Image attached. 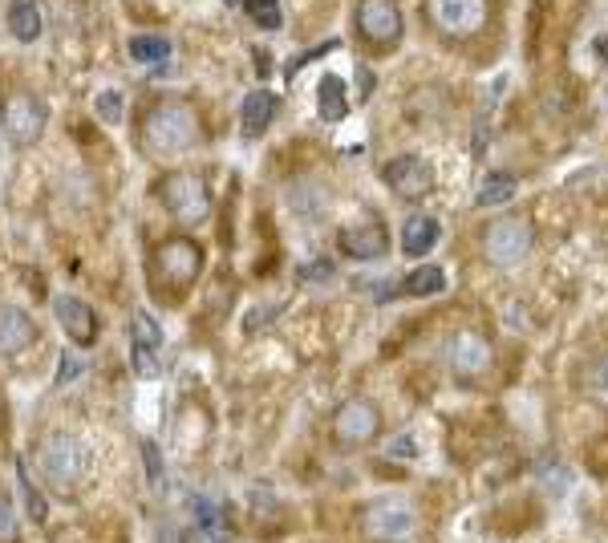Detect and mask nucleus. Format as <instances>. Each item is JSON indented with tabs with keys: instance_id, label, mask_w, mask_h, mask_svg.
<instances>
[{
	"instance_id": "37",
	"label": "nucleus",
	"mask_w": 608,
	"mask_h": 543,
	"mask_svg": "<svg viewBox=\"0 0 608 543\" xmlns=\"http://www.w3.org/2000/svg\"><path fill=\"white\" fill-rule=\"evenodd\" d=\"M357 77H361V98H365V94L373 90V73H369V69L361 65V69H357Z\"/></svg>"
},
{
	"instance_id": "2",
	"label": "nucleus",
	"mask_w": 608,
	"mask_h": 543,
	"mask_svg": "<svg viewBox=\"0 0 608 543\" xmlns=\"http://www.w3.org/2000/svg\"><path fill=\"white\" fill-rule=\"evenodd\" d=\"M37 471L53 491H69L78 487V479L86 475V454L73 434H49L37 446Z\"/></svg>"
},
{
	"instance_id": "35",
	"label": "nucleus",
	"mask_w": 608,
	"mask_h": 543,
	"mask_svg": "<svg viewBox=\"0 0 608 543\" xmlns=\"http://www.w3.org/2000/svg\"><path fill=\"white\" fill-rule=\"evenodd\" d=\"M280 313V304H272V308H264V313H260V308H256V313H248V321H244V329L248 333H256V325H268L272 317Z\"/></svg>"
},
{
	"instance_id": "28",
	"label": "nucleus",
	"mask_w": 608,
	"mask_h": 543,
	"mask_svg": "<svg viewBox=\"0 0 608 543\" xmlns=\"http://www.w3.org/2000/svg\"><path fill=\"white\" fill-rule=\"evenodd\" d=\"M142 454H146V475H150V487L163 491V487H167V471H163L159 446H155V442H142Z\"/></svg>"
},
{
	"instance_id": "20",
	"label": "nucleus",
	"mask_w": 608,
	"mask_h": 543,
	"mask_svg": "<svg viewBox=\"0 0 608 543\" xmlns=\"http://www.w3.org/2000/svg\"><path fill=\"white\" fill-rule=\"evenodd\" d=\"M442 288H446V276H442L438 264H422V268H414V272L402 280V292H406V296H438Z\"/></svg>"
},
{
	"instance_id": "38",
	"label": "nucleus",
	"mask_w": 608,
	"mask_h": 543,
	"mask_svg": "<svg viewBox=\"0 0 608 543\" xmlns=\"http://www.w3.org/2000/svg\"><path fill=\"white\" fill-rule=\"evenodd\" d=\"M596 57H600V61H608V33H604V37H596Z\"/></svg>"
},
{
	"instance_id": "25",
	"label": "nucleus",
	"mask_w": 608,
	"mask_h": 543,
	"mask_svg": "<svg viewBox=\"0 0 608 543\" xmlns=\"http://www.w3.org/2000/svg\"><path fill=\"white\" fill-rule=\"evenodd\" d=\"M130 325H134V345H142V349H163V329L155 325V317H150V313H142V308H138V313L130 317Z\"/></svg>"
},
{
	"instance_id": "31",
	"label": "nucleus",
	"mask_w": 608,
	"mask_h": 543,
	"mask_svg": "<svg viewBox=\"0 0 608 543\" xmlns=\"http://www.w3.org/2000/svg\"><path fill=\"white\" fill-rule=\"evenodd\" d=\"M17 535V519H13V507H9V495L0 491V539H13Z\"/></svg>"
},
{
	"instance_id": "33",
	"label": "nucleus",
	"mask_w": 608,
	"mask_h": 543,
	"mask_svg": "<svg viewBox=\"0 0 608 543\" xmlns=\"http://www.w3.org/2000/svg\"><path fill=\"white\" fill-rule=\"evenodd\" d=\"M337 45H341V41H325V45H317V49H313V53H300V57H296V61H288V77H292V73H296V69H300V65H304V61H313V57H321V53H333V49H337Z\"/></svg>"
},
{
	"instance_id": "34",
	"label": "nucleus",
	"mask_w": 608,
	"mask_h": 543,
	"mask_svg": "<svg viewBox=\"0 0 608 543\" xmlns=\"http://www.w3.org/2000/svg\"><path fill=\"white\" fill-rule=\"evenodd\" d=\"M418 454V442H414V434H402L394 446H390V458H414Z\"/></svg>"
},
{
	"instance_id": "9",
	"label": "nucleus",
	"mask_w": 608,
	"mask_h": 543,
	"mask_svg": "<svg viewBox=\"0 0 608 543\" xmlns=\"http://www.w3.org/2000/svg\"><path fill=\"white\" fill-rule=\"evenodd\" d=\"M426 9L446 37H471L483 29L487 0H426Z\"/></svg>"
},
{
	"instance_id": "14",
	"label": "nucleus",
	"mask_w": 608,
	"mask_h": 543,
	"mask_svg": "<svg viewBox=\"0 0 608 543\" xmlns=\"http://www.w3.org/2000/svg\"><path fill=\"white\" fill-rule=\"evenodd\" d=\"M341 252L353 260H377L386 252V231L382 223H357L341 231Z\"/></svg>"
},
{
	"instance_id": "19",
	"label": "nucleus",
	"mask_w": 608,
	"mask_h": 543,
	"mask_svg": "<svg viewBox=\"0 0 608 543\" xmlns=\"http://www.w3.org/2000/svg\"><path fill=\"white\" fill-rule=\"evenodd\" d=\"M9 29L17 41H37L41 37V9L37 0H13L9 5Z\"/></svg>"
},
{
	"instance_id": "32",
	"label": "nucleus",
	"mask_w": 608,
	"mask_h": 543,
	"mask_svg": "<svg viewBox=\"0 0 608 543\" xmlns=\"http://www.w3.org/2000/svg\"><path fill=\"white\" fill-rule=\"evenodd\" d=\"M329 276H333V264H329V260H313V264L300 268V280H329Z\"/></svg>"
},
{
	"instance_id": "15",
	"label": "nucleus",
	"mask_w": 608,
	"mask_h": 543,
	"mask_svg": "<svg viewBox=\"0 0 608 543\" xmlns=\"http://www.w3.org/2000/svg\"><path fill=\"white\" fill-rule=\"evenodd\" d=\"M450 365L459 369V373H467V377L483 373V369L491 365V349H487V341H483L479 333H459V337L450 341Z\"/></svg>"
},
{
	"instance_id": "4",
	"label": "nucleus",
	"mask_w": 608,
	"mask_h": 543,
	"mask_svg": "<svg viewBox=\"0 0 608 543\" xmlns=\"http://www.w3.org/2000/svg\"><path fill=\"white\" fill-rule=\"evenodd\" d=\"M49 126V106L33 90H13L0 102V130L17 146H33Z\"/></svg>"
},
{
	"instance_id": "30",
	"label": "nucleus",
	"mask_w": 608,
	"mask_h": 543,
	"mask_svg": "<svg viewBox=\"0 0 608 543\" xmlns=\"http://www.w3.org/2000/svg\"><path fill=\"white\" fill-rule=\"evenodd\" d=\"M82 361L73 357V353H61V365H57V385H69V381H78L82 377Z\"/></svg>"
},
{
	"instance_id": "10",
	"label": "nucleus",
	"mask_w": 608,
	"mask_h": 543,
	"mask_svg": "<svg viewBox=\"0 0 608 543\" xmlns=\"http://www.w3.org/2000/svg\"><path fill=\"white\" fill-rule=\"evenodd\" d=\"M377 426H382V414H377V406L365 402V398H353V402H345V406L333 414V434H337L341 446H361V442H369V438L377 434Z\"/></svg>"
},
{
	"instance_id": "18",
	"label": "nucleus",
	"mask_w": 608,
	"mask_h": 543,
	"mask_svg": "<svg viewBox=\"0 0 608 543\" xmlns=\"http://www.w3.org/2000/svg\"><path fill=\"white\" fill-rule=\"evenodd\" d=\"M317 106H321V118L325 122H341L349 114V98H345V82L337 73H325L321 86H317Z\"/></svg>"
},
{
	"instance_id": "23",
	"label": "nucleus",
	"mask_w": 608,
	"mask_h": 543,
	"mask_svg": "<svg viewBox=\"0 0 608 543\" xmlns=\"http://www.w3.org/2000/svg\"><path fill=\"white\" fill-rule=\"evenodd\" d=\"M126 49H130V57L142 61V65H155V61H167V57H171V41H167V37H155V33L130 37Z\"/></svg>"
},
{
	"instance_id": "8",
	"label": "nucleus",
	"mask_w": 608,
	"mask_h": 543,
	"mask_svg": "<svg viewBox=\"0 0 608 543\" xmlns=\"http://www.w3.org/2000/svg\"><path fill=\"white\" fill-rule=\"evenodd\" d=\"M483 252L499 268H511V264L527 260V252H531V227L523 219H495V223H487Z\"/></svg>"
},
{
	"instance_id": "22",
	"label": "nucleus",
	"mask_w": 608,
	"mask_h": 543,
	"mask_svg": "<svg viewBox=\"0 0 608 543\" xmlns=\"http://www.w3.org/2000/svg\"><path fill=\"white\" fill-rule=\"evenodd\" d=\"M515 191H519V179L515 175H487V183L479 187V207H503V203H511L515 199Z\"/></svg>"
},
{
	"instance_id": "27",
	"label": "nucleus",
	"mask_w": 608,
	"mask_h": 543,
	"mask_svg": "<svg viewBox=\"0 0 608 543\" xmlns=\"http://www.w3.org/2000/svg\"><path fill=\"white\" fill-rule=\"evenodd\" d=\"M94 110H98L102 122L118 126V122H122V94H118V90H102V94L94 98Z\"/></svg>"
},
{
	"instance_id": "12",
	"label": "nucleus",
	"mask_w": 608,
	"mask_h": 543,
	"mask_svg": "<svg viewBox=\"0 0 608 543\" xmlns=\"http://www.w3.org/2000/svg\"><path fill=\"white\" fill-rule=\"evenodd\" d=\"M382 179H386L390 191L402 195V199H422V195L434 187L430 167H426L422 159H414V154H398V159H390L386 171H382Z\"/></svg>"
},
{
	"instance_id": "5",
	"label": "nucleus",
	"mask_w": 608,
	"mask_h": 543,
	"mask_svg": "<svg viewBox=\"0 0 608 543\" xmlns=\"http://www.w3.org/2000/svg\"><path fill=\"white\" fill-rule=\"evenodd\" d=\"M357 33L373 45V49H394L402 41V9L398 0H357V13H353Z\"/></svg>"
},
{
	"instance_id": "29",
	"label": "nucleus",
	"mask_w": 608,
	"mask_h": 543,
	"mask_svg": "<svg viewBox=\"0 0 608 543\" xmlns=\"http://www.w3.org/2000/svg\"><path fill=\"white\" fill-rule=\"evenodd\" d=\"M130 357H134V369H138V377H155V373H159V357H155V349L130 345Z\"/></svg>"
},
{
	"instance_id": "1",
	"label": "nucleus",
	"mask_w": 608,
	"mask_h": 543,
	"mask_svg": "<svg viewBox=\"0 0 608 543\" xmlns=\"http://www.w3.org/2000/svg\"><path fill=\"white\" fill-rule=\"evenodd\" d=\"M203 142V126H199V114L195 106L187 102H155L142 118V146L146 154L155 159H175V154L191 150Z\"/></svg>"
},
{
	"instance_id": "3",
	"label": "nucleus",
	"mask_w": 608,
	"mask_h": 543,
	"mask_svg": "<svg viewBox=\"0 0 608 543\" xmlns=\"http://www.w3.org/2000/svg\"><path fill=\"white\" fill-rule=\"evenodd\" d=\"M159 199L167 207V215H175L179 223H203L211 215V187L203 183V175L195 171H175L159 183Z\"/></svg>"
},
{
	"instance_id": "24",
	"label": "nucleus",
	"mask_w": 608,
	"mask_h": 543,
	"mask_svg": "<svg viewBox=\"0 0 608 543\" xmlns=\"http://www.w3.org/2000/svg\"><path fill=\"white\" fill-rule=\"evenodd\" d=\"M17 483H21V495H25V511H29V519H33V523H45V519H49V503H45V499H41V491L33 487L25 458L17 462Z\"/></svg>"
},
{
	"instance_id": "26",
	"label": "nucleus",
	"mask_w": 608,
	"mask_h": 543,
	"mask_svg": "<svg viewBox=\"0 0 608 543\" xmlns=\"http://www.w3.org/2000/svg\"><path fill=\"white\" fill-rule=\"evenodd\" d=\"M244 13L260 25V29H280V0H244Z\"/></svg>"
},
{
	"instance_id": "16",
	"label": "nucleus",
	"mask_w": 608,
	"mask_h": 543,
	"mask_svg": "<svg viewBox=\"0 0 608 543\" xmlns=\"http://www.w3.org/2000/svg\"><path fill=\"white\" fill-rule=\"evenodd\" d=\"M276 94L272 90H252L248 98H244V106H240V130H244V138H260L268 126H272V118H276Z\"/></svg>"
},
{
	"instance_id": "7",
	"label": "nucleus",
	"mask_w": 608,
	"mask_h": 543,
	"mask_svg": "<svg viewBox=\"0 0 608 543\" xmlns=\"http://www.w3.org/2000/svg\"><path fill=\"white\" fill-rule=\"evenodd\" d=\"M199 272H203V248H199L195 240H187V236H175V240H167V244L155 252V276H159L163 284H171V288L195 284Z\"/></svg>"
},
{
	"instance_id": "21",
	"label": "nucleus",
	"mask_w": 608,
	"mask_h": 543,
	"mask_svg": "<svg viewBox=\"0 0 608 543\" xmlns=\"http://www.w3.org/2000/svg\"><path fill=\"white\" fill-rule=\"evenodd\" d=\"M195 531H199L207 543H223V535H227L223 515H219V507H215L207 495H195Z\"/></svg>"
},
{
	"instance_id": "13",
	"label": "nucleus",
	"mask_w": 608,
	"mask_h": 543,
	"mask_svg": "<svg viewBox=\"0 0 608 543\" xmlns=\"http://www.w3.org/2000/svg\"><path fill=\"white\" fill-rule=\"evenodd\" d=\"M37 341V321L17 304H0V357H13Z\"/></svg>"
},
{
	"instance_id": "36",
	"label": "nucleus",
	"mask_w": 608,
	"mask_h": 543,
	"mask_svg": "<svg viewBox=\"0 0 608 543\" xmlns=\"http://www.w3.org/2000/svg\"><path fill=\"white\" fill-rule=\"evenodd\" d=\"M159 543H183V535H179V531H175V527L167 523V527L159 531Z\"/></svg>"
},
{
	"instance_id": "17",
	"label": "nucleus",
	"mask_w": 608,
	"mask_h": 543,
	"mask_svg": "<svg viewBox=\"0 0 608 543\" xmlns=\"http://www.w3.org/2000/svg\"><path fill=\"white\" fill-rule=\"evenodd\" d=\"M438 236H442V227H438L434 215H410V219L402 223V252H406L410 260H422V256L438 244Z\"/></svg>"
},
{
	"instance_id": "6",
	"label": "nucleus",
	"mask_w": 608,
	"mask_h": 543,
	"mask_svg": "<svg viewBox=\"0 0 608 543\" xmlns=\"http://www.w3.org/2000/svg\"><path fill=\"white\" fill-rule=\"evenodd\" d=\"M361 523L373 539L382 543H406L414 531H418V511L406 503V499H373L365 511H361Z\"/></svg>"
},
{
	"instance_id": "11",
	"label": "nucleus",
	"mask_w": 608,
	"mask_h": 543,
	"mask_svg": "<svg viewBox=\"0 0 608 543\" xmlns=\"http://www.w3.org/2000/svg\"><path fill=\"white\" fill-rule=\"evenodd\" d=\"M53 313H57V325L65 329V337L78 345V349H90L98 341V313L82 300V296H57L53 300Z\"/></svg>"
}]
</instances>
